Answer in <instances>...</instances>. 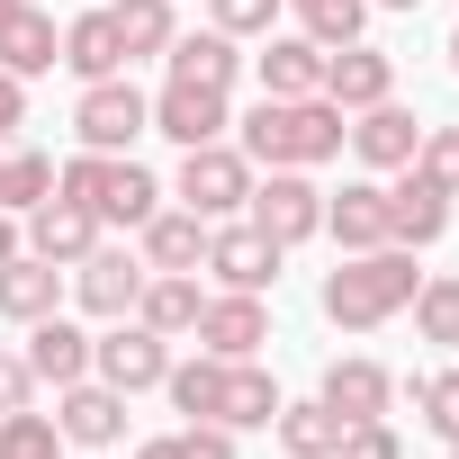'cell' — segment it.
Instances as JSON below:
<instances>
[{"label":"cell","instance_id":"cell-46","mask_svg":"<svg viewBox=\"0 0 459 459\" xmlns=\"http://www.w3.org/2000/svg\"><path fill=\"white\" fill-rule=\"evenodd\" d=\"M441 55H450V73H459V28H450V46H441Z\"/></svg>","mask_w":459,"mask_h":459},{"label":"cell","instance_id":"cell-5","mask_svg":"<svg viewBox=\"0 0 459 459\" xmlns=\"http://www.w3.org/2000/svg\"><path fill=\"white\" fill-rule=\"evenodd\" d=\"M135 135H153V91H135V73L82 82V100H73V144H82V153H135Z\"/></svg>","mask_w":459,"mask_h":459},{"label":"cell","instance_id":"cell-37","mask_svg":"<svg viewBox=\"0 0 459 459\" xmlns=\"http://www.w3.org/2000/svg\"><path fill=\"white\" fill-rule=\"evenodd\" d=\"M414 171H423L432 189H450V198H459V126H423V144H414Z\"/></svg>","mask_w":459,"mask_h":459},{"label":"cell","instance_id":"cell-34","mask_svg":"<svg viewBox=\"0 0 459 459\" xmlns=\"http://www.w3.org/2000/svg\"><path fill=\"white\" fill-rule=\"evenodd\" d=\"M405 396H414V423H423V432L459 441V360H450V369H432V378H414Z\"/></svg>","mask_w":459,"mask_h":459},{"label":"cell","instance_id":"cell-24","mask_svg":"<svg viewBox=\"0 0 459 459\" xmlns=\"http://www.w3.org/2000/svg\"><path fill=\"white\" fill-rule=\"evenodd\" d=\"M135 253H144V271H198V262H207V216L153 207V216L135 225Z\"/></svg>","mask_w":459,"mask_h":459},{"label":"cell","instance_id":"cell-39","mask_svg":"<svg viewBox=\"0 0 459 459\" xmlns=\"http://www.w3.org/2000/svg\"><path fill=\"white\" fill-rule=\"evenodd\" d=\"M19 405H37V369H28V351L0 342V414H19Z\"/></svg>","mask_w":459,"mask_h":459},{"label":"cell","instance_id":"cell-40","mask_svg":"<svg viewBox=\"0 0 459 459\" xmlns=\"http://www.w3.org/2000/svg\"><path fill=\"white\" fill-rule=\"evenodd\" d=\"M180 450H189V459H244V432H225V423H180Z\"/></svg>","mask_w":459,"mask_h":459},{"label":"cell","instance_id":"cell-19","mask_svg":"<svg viewBox=\"0 0 459 459\" xmlns=\"http://www.w3.org/2000/svg\"><path fill=\"white\" fill-rule=\"evenodd\" d=\"M325 55H333V46H316V37H298V28H271L262 55H253L262 100H316V91H325Z\"/></svg>","mask_w":459,"mask_h":459},{"label":"cell","instance_id":"cell-15","mask_svg":"<svg viewBox=\"0 0 459 459\" xmlns=\"http://www.w3.org/2000/svg\"><path fill=\"white\" fill-rule=\"evenodd\" d=\"M342 144H351V162H360L369 180H387V171H405V162H414L423 117H414L405 100H378V108H360V117H351V135H342Z\"/></svg>","mask_w":459,"mask_h":459},{"label":"cell","instance_id":"cell-41","mask_svg":"<svg viewBox=\"0 0 459 459\" xmlns=\"http://www.w3.org/2000/svg\"><path fill=\"white\" fill-rule=\"evenodd\" d=\"M19 126H28V82H19V73H0V144H10Z\"/></svg>","mask_w":459,"mask_h":459},{"label":"cell","instance_id":"cell-30","mask_svg":"<svg viewBox=\"0 0 459 459\" xmlns=\"http://www.w3.org/2000/svg\"><path fill=\"white\" fill-rule=\"evenodd\" d=\"M108 19H117V37H126V64H153V55L180 37V10H171V0H108Z\"/></svg>","mask_w":459,"mask_h":459},{"label":"cell","instance_id":"cell-10","mask_svg":"<svg viewBox=\"0 0 459 459\" xmlns=\"http://www.w3.org/2000/svg\"><path fill=\"white\" fill-rule=\"evenodd\" d=\"M189 342L216 351V360H262V342H271V298H253V289H216V298L198 307Z\"/></svg>","mask_w":459,"mask_h":459},{"label":"cell","instance_id":"cell-2","mask_svg":"<svg viewBox=\"0 0 459 459\" xmlns=\"http://www.w3.org/2000/svg\"><path fill=\"white\" fill-rule=\"evenodd\" d=\"M414 289H423L414 253H405V244H378V253H333L316 307H325L333 333H378V325H396V316L414 307Z\"/></svg>","mask_w":459,"mask_h":459},{"label":"cell","instance_id":"cell-33","mask_svg":"<svg viewBox=\"0 0 459 459\" xmlns=\"http://www.w3.org/2000/svg\"><path fill=\"white\" fill-rule=\"evenodd\" d=\"M289 19H298V37H316V46H351V37L369 28V0H289Z\"/></svg>","mask_w":459,"mask_h":459},{"label":"cell","instance_id":"cell-17","mask_svg":"<svg viewBox=\"0 0 459 459\" xmlns=\"http://www.w3.org/2000/svg\"><path fill=\"white\" fill-rule=\"evenodd\" d=\"M441 235H450V189H432L414 162H405V171H387V244L432 253Z\"/></svg>","mask_w":459,"mask_h":459},{"label":"cell","instance_id":"cell-3","mask_svg":"<svg viewBox=\"0 0 459 459\" xmlns=\"http://www.w3.org/2000/svg\"><path fill=\"white\" fill-rule=\"evenodd\" d=\"M55 189H64V198H82L100 225H126V235H135V225H144L162 198H171L135 153H73V162H55Z\"/></svg>","mask_w":459,"mask_h":459},{"label":"cell","instance_id":"cell-31","mask_svg":"<svg viewBox=\"0 0 459 459\" xmlns=\"http://www.w3.org/2000/svg\"><path fill=\"white\" fill-rule=\"evenodd\" d=\"M216 387H225V360H216V351L171 360V378H162V396H171V414H180V423H216Z\"/></svg>","mask_w":459,"mask_h":459},{"label":"cell","instance_id":"cell-47","mask_svg":"<svg viewBox=\"0 0 459 459\" xmlns=\"http://www.w3.org/2000/svg\"><path fill=\"white\" fill-rule=\"evenodd\" d=\"M64 459H108V450H64Z\"/></svg>","mask_w":459,"mask_h":459},{"label":"cell","instance_id":"cell-26","mask_svg":"<svg viewBox=\"0 0 459 459\" xmlns=\"http://www.w3.org/2000/svg\"><path fill=\"white\" fill-rule=\"evenodd\" d=\"M280 414V378L262 360H225V387H216V423L225 432H271Z\"/></svg>","mask_w":459,"mask_h":459},{"label":"cell","instance_id":"cell-4","mask_svg":"<svg viewBox=\"0 0 459 459\" xmlns=\"http://www.w3.org/2000/svg\"><path fill=\"white\" fill-rule=\"evenodd\" d=\"M253 162H244V144L225 135V144H189L180 153V171H171V207H189V216H207V225H225V216H244V198H253Z\"/></svg>","mask_w":459,"mask_h":459},{"label":"cell","instance_id":"cell-12","mask_svg":"<svg viewBox=\"0 0 459 459\" xmlns=\"http://www.w3.org/2000/svg\"><path fill=\"white\" fill-rule=\"evenodd\" d=\"M126 405H135V396H117L108 378L55 387V432H64V450H117V441H126Z\"/></svg>","mask_w":459,"mask_h":459},{"label":"cell","instance_id":"cell-16","mask_svg":"<svg viewBox=\"0 0 459 459\" xmlns=\"http://www.w3.org/2000/svg\"><path fill=\"white\" fill-rule=\"evenodd\" d=\"M316 396H325L342 423H378V414H396V369L369 360V351H342V360H325Z\"/></svg>","mask_w":459,"mask_h":459},{"label":"cell","instance_id":"cell-43","mask_svg":"<svg viewBox=\"0 0 459 459\" xmlns=\"http://www.w3.org/2000/svg\"><path fill=\"white\" fill-rule=\"evenodd\" d=\"M10 253H28V235H19V216L0 207V262H10Z\"/></svg>","mask_w":459,"mask_h":459},{"label":"cell","instance_id":"cell-9","mask_svg":"<svg viewBox=\"0 0 459 459\" xmlns=\"http://www.w3.org/2000/svg\"><path fill=\"white\" fill-rule=\"evenodd\" d=\"M216 289H253V298H271L280 289V271H289V253L262 235V225H244V216H225V225H207V262H198Z\"/></svg>","mask_w":459,"mask_h":459},{"label":"cell","instance_id":"cell-35","mask_svg":"<svg viewBox=\"0 0 459 459\" xmlns=\"http://www.w3.org/2000/svg\"><path fill=\"white\" fill-rule=\"evenodd\" d=\"M0 459H64V432H55V414H37V405L0 414Z\"/></svg>","mask_w":459,"mask_h":459},{"label":"cell","instance_id":"cell-22","mask_svg":"<svg viewBox=\"0 0 459 459\" xmlns=\"http://www.w3.org/2000/svg\"><path fill=\"white\" fill-rule=\"evenodd\" d=\"M64 73H73V82L135 73V64H126V37H117V19H108V0H91L82 19H64Z\"/></svg>","mask_w":459,"mask_h":459},{"label":"cell","instance_id":"cell-1","mask_svg":"<svg viewBox=\"0 0 459 459\" xmlns=\"http://www.w3.org/2000/svg\"><path fill=\"white\" fill-rule=\"evenodd\" d=\"M342 135H351V117L316 91V100H253L244 117H235V144H244V162L253 171H325L333 153H342Z\"/></svg>","mask_w":459,"mask_h":459},{"label":"cell","instance_id":"cell-29","mask_svg":"<svg viewBox=\"0 0 459 459\" xmlns=\"http://www.w3.org/2000/svg\"><path fill=\"white\" fill-rule=\"evenodd\" d=\"M414 342H432V351H459V271H423V289H414Z\"/></svg>","mask_w":459,"mask_h":459},{"label":"cell","instance_id":"cell-28","mask_svg":"<svg viewBox=\"0 0 459 459\" xmlns=\"http://www.w3.org/2000/svg\"><path fill=\"white\" fill-rule=\"evenodd\" d=\"M271 441H280L289 459H333V450H342V414H333L325 396H280Z\"/></svg>","mask_w":459,"mask_h":459},{"label":"cell","instance_id":"cell-27","mask_svg":"<svg viewBox=\"0 0 459 459\" xmlns=\"http://www.w3.org/2000/svg\"><path fill=\"white\" fill-rule=\"evenodd\" d=\"M55 64H64V28H55V10H37V0H28V10H19L10 28H0V73L46 82Z\"/></svg>","mask_w":459,"mask_h":459},{"label":"cell","instance_id":"cell-20","mask_svg":"<svg viewBox=\"0 0 459 459\" xmlns=\"http://www.w3.org/2000/svg\"><path fill=\"white\" fill-rule=\"evenodd\" d=\"M325 235H333V253H378L387 244V180H342V189H325Z\"/></svg>","mask_w":459,"mask_h":459},{"label":"cell","instance_id":"cell-6","mask_svg":"<svg viewBox=\"0 0 459 459\" xmlns=\"http://www.w3.org/2000/svg\"><path fill=\"white\" fill-rule=\"evenodd\" d=\"M171 342L153 333V325H135V316H117V325H100L91 333V378H108L117 396H153L162 378H171Z\"/></svg>","mask_w":459,"mask_h":459},{"label":"cell","instance_id":"cell-44","mask_svg":"<svg viewBox=\"0 0 459 459\" xmlns=\"http://www.w3.org/2000/svg\"><path fill=\"white\" fill-rule=\"evenodd\" d=\"M19 10H28V0H0V28H10V19H19Z\"/></svg>","mask_w":459,"mask_h":459},{"label":"cell","instance_id":"cell-32","mask_svg":"<svg viewBox=\"0 0 459 459\" xmlns=\"http://www.w3.org/2000/svg\"><path fill=\"white\" fill-rule=\"evenodd\" d=\"M37 198H55V153H37V144H0V207L28 216Z\"/></svg>","mask_w":459,"mask_h":459},{"label":"cell","instance_id":"cell-23","mask_svg":"<svg viewBox=\"0 0 459 459\" xmlns=\"http://www.w3.org/2000/svg\"><path fill=\"white\" fill-rule=\"evenodd\" d=\"M28 369H37V387H73V378H91V325H73L64 307L37 316V325H28Z\"/></svg>","mask_w":459,"mask_h":459},{"label":"cell","instance_id":"cell-38","mask_svg":"<svg viewBox=\"0 0 459 459\" xmlns=\"http://www.w3.org/2000/svg\"><path fill=\"white\" fill-rule=\"evenodd\" d=\"M333 459H405V441H396V423L378 414V423H342V450Z\"/></svg>","mask_w":459,"mask_h":459},{"label":"cell","instance_id":"cell-11","mask_svg":"<svg viewBox=\"0 0 459 459\" xmlns=\"http://www.w3.org/2000/svg\"><path fill=\"white\" fill-rule=\"evenodd\" d=\"M153 135L162 144H225L235 135V91H198V82H162L153 91Z\"/></svg>","mask_w":459,"mask_h":459},{"label":"cell","instance_id":"cell-25","mask_svg":"<svg viewBox=\"0 0 459 459\" xmlns=\"http://www.w3.org/2000/svg\"><path fill=\"white\" fill-rule=\"evenodd\" d=\"M198 307H207V289H198V271H144V298H135V325H153L162 342H189V325H198Z\"/></svg>","mask_w":459,"mask_h":459},{"label":"cell","instance_id":"cell-13","mask_svg":"<svg viewBox=\"0 0 459 459\" xmlns=\"http://www.w3.org/2000/svg\"><path fill=\"white\" fill-rule=\"evenodd\" d=\"M19 235H28V253H37V262L73 271V262H82V253H91V244L108 235V225H100V216H91L82 198H64V189H55V198H37V207L19 216Z\"/></svg>","mask_w":459,"mask_h":459},{"label":"cell","instance_id":"cell-14","mask_svg":"<svg viewBox=\"0 0 459 459\" xmlns=\"http://www.w3.org/2000/svg\"><path fill=\"white\" fill-rule=\"evenodd\" d=\"M325 100H333L342 117H360V108L396 100V55H387V46H369V37L333 46V55H325Z\"/></svg>","mask_w":459,"mask_h":459},{"label":"cell","instance_id":"cell-8","mask_svg":"<svg viewBox=\"0 0 459 459\" xmlns=\"http://www.w3.org/2000/svg\"><path fill=\"white\" fill-rule=\"evenodd\" d=\"M135 298H144V253L100 235V244L73 262V307H82L91 325H117V316H135Z\"/></svg>","mask_w":459,"mask_h":459},{"label":"cell","instance_id":"cell-48","mask_svg":"<svg viewBox=\"0 0 459 459\" xmlns=\"http://www.w3.org/2000/svg\"><path fill=\"white\" fill-rule=\"evenodd\" d=\"M441 450H450V459H459V441H441Z\"/></svg>","mask_w":459,"mask_h":459},{"label":"cell","instance_id":"cell-45","mask_svg":"<svg viewBox=\"0 0 459 459\" xmlns=\"http://www.w3.org/2000/svg\"><path fill=\"white\" fill-rule=\"evenodd\" d=\"M369 10H423V0H369Z\"/></svg>","mask_w":459,"mask_h":459},{"label":"cell","instance_id":"cell-42","mask_svg":"<svg viewBox=\"0 0 459 459\" xmlns=\"http://www.w3.org/2000/svg\"><path fill=\"white\" fill-rule=\"evenodd\" d=\"M126 459H189V450H180V432H153V441H135Z\"/></svg>","mask_w":459,"mask_h":459},{"label":"cell","instance_id":"cell-36","mask_svg":"<svg viewBox=\"0 0 459 459\" xmlns=\"http://www.w3.org/2000/svg\"><path fill=\"white\" fill-rule=\"evenodd\" d=\"M280 19H289V0H207V28H225L235 46H262Z\"/></svg>","mask_w":459,"mask_h":459},{"label":"cell","instance_id":"cell-21","mask_svg":"<svg viewBox=\"0 0 459 459\" xmlns=\"http://www.w3.org/2000/svg\"><path fill=\"white\" fill-rule=\"evenodd\" d=\"M73 298V271H55V262H37V253H10L0 262V325H37V316H55Z\"/></svg>","mask_w":459,"mask_h":459},{"label":"cell","instance_id":"cell-7","mask_svg":"<svg viewBox=\"0 0 459 459\" xmlns=\"http://www.w3.org/2000/svg\"><path fill=\"white\" fill-rule=\"evenodd\" d=\"M244 225H262L280 253L316 244V235H325V189H316V171H262L253 198H244Z\"/></svg>","mask_w":459,"mask_h":459},{"label":"cell","instance_id":"cell-18","mask_svg":"<svg viewBox=\"0 0 459 459\" xmlns=\"http://www.w3.org/2000/svg\"><path fill=\"white\" fill-rule=\"evenodd\" d=\"M253 73V55L225 37V28H180L171 46H162V82H198V91H235Z\"/></svg>","mask_w":459,"mask_h":459}]
</instances>
